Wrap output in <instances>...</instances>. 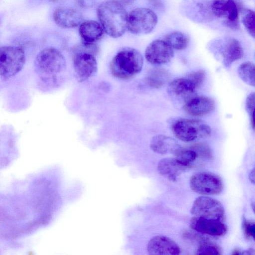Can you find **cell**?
I'll return each mask as SVG.
<instances>
[{
    "instance_id": "obj_1",
    "label": "cell",
    "mask_w": 255,
    "mask_h": 255,
    "mask_svg": "<svg viewBox=\"0 0 255 255\" xmlns=\"http://www.w3.org/2000/svg\"><path fill=\"white\" fill-rule=\"evenodd\" d=\"M97 15L105 33L113 38L122 36L127 30L128 13L115 0H105L100 4Z\"/></svg>"
},
{
    "instance_id": "obj_2",
    "label": "cell",
    "mask_w": 255,
    "mask_h": 255,
    "mask_svg": "<svg viewBox=\"0 0 255 255\" xmlns=\"http://www.w3.org/2000/svg\"><path fill=\"white\" fill-rule=\"evenodd\" d=\"M143 65V57L138 50L130 47H124L112 58L110 69L115 77L128 80L141 71Z\"/></svg>"
},
{
    "instance_id": "obj_3",
    "label": "cell",
    "mask_w": 255,
    "mask_h": 255,
    "mask_svg": "<svg viewBox=\"0 0 255 255\" xmlns=\"http://www.w3.org/2000/svg\"><path fill=\"white\" fill-rule=\"evenodd\" d=\"M34 65L36 72L45 82L54 79L65 69L66 60L59 50L54 47H48L37 54Z\"/></svg>"
},
{
    "instance_id": "obj_4",
    "label": "cell",
    "mask_w": 255,
    "mask_h": 255,
    "mask_svg": "<svg viewBox=\"0 0 255 255\" xmlns=\"http://www.w3.org/2000/svg\"><path fill=\"white\" fill-rule=\"evenodd\" d=\"M157 21V16L152 9L137 7L128 13L127 29L135 35L146 34L153 31Z\"/></svg>"
},
{
    "instance_id": "obj_5",
    "label": "cell",
    "mask_w": 255,
    "mask_h": 255,
    "mask_svg": "<svg viewBox=\"0 0 255 255\" xmlns=\"http://www.w3.org/2000/svg\"><path fill=\"white\" fill-rule=\"evenodd\" d=\"M25 62V55L22 48L13 46L0 47V76H15L23 68Z\"/></svg>"
},
{
    "instance_id": "obj_6",
    "label": "cell",
    "mask_w": 255,
    "mask_h": 255,
    "mask_svg": "<svg viewBox=\"0 0 255 255\" xmlns=\"http://www.w3.org/2000/svg\"><path fill=\"white\" fill-rule=\"evenodd\" d=\"M172 130L177 138L185 142L208 136L211 131L210 127L203 121L190 119L176 121L172 126Z\"/></svg>"
},
{
    "instance_id": "obj_7",
    "label": "cell",
    "mask_w": 255,
    "mask_h": 255,
    "mask_svg": "<svg viewBox=\"0 0 255 255\" xmlns=\"http://www.w3.org/2000/svg\"><path fill=\"white\" fill-rule=\"evenodd\" d=\"M241 4V0H211V9L214 16L224 19L227 26L237 29L240 27Z\"/></svg>"
},
{
    "instance_id": "obj_8",
    "label": "cell",
    "mask_w": 255,
    "mask_h": 255,
    "mask_svg": "<svg viewBox=\"0 0 255 255\" xmlns=\"http://www.w3.org/2000/svg\"><path fill=\"white\" fill-rule=\"evenodd\" d=\"M191 214L194 217L223 222L225 218V210L218 200L207 196H200L194 201Z\"/></svg>"
},
{
    "instance_id": "obj_9",
    "label": "cell",
    "mask_w": 255,
    "mask_h": 255,
    "mask_svg": "<svg viewBox=\"0 0 255 255\" xmlns=\"http://www.w3.org/2000/svg\"><path fill=\"white\" fill-rule=\"evenodd\" d=\"M190 186L195 192L204 195L220 194L223 188L220 176L211 172H200L192 176Z\"/></svg>"
},
{
    "instance_id": "obj_10",
    "label": "cell",
    "mask_w": 255,
    "mask_h": 255,
    "mask_svg": "<svg viewBox=\"0 0 255 255\" xmlns=\"http://www.w3.org/2000/svg\"><path fill=\"white\" fill-rule=\"evenodd\" d=\"M73 67L76 78L80 82L92 76L97 70L95 55L85 51H72Z\"/></svg>"
},
{
    "instance_id": "obj_11",
    "label": "cell",
    "mask_w": 255,
    "mask_h": 255,
    "mask_svg": "<svg viewBox=\"0 0 255 255\" xmlns=\"http://www.w3.org/2000/svg\"><path fill=\"white\" fill-rule=\"evenodd\" d=\"M174 55L173 49L162 39L152 41L144 53L146 60L150 64L159 65L169 62Z\"/></svg>"
},
{
    "instance_id": "obj_12",
    "label": "cell",
    "mask_w": 255,
    "mask_h": 255,
    "mask_svg": "<svg viewBox=\"0 0 255 255\" xmlns=\"http://www.w3.org/2000/svg\"><path fill=\"white\" fill-rule=\"evenodd\" d=\"M214 45L217 46L219 52L223 56V63L229 67L232 64L242 58L244 51L240 42L232 37H224L216 40Z\"/></svg>"
},
{
    "instance_id": "obj_13",
    "label": "cell",
    "mask_w": 255,
    "mask_h": 255,
    "mask_svg": "<svg viewBox=\"0 0 255 255\" xmlns=\"http://www.w3.org/2000/svg\"><path fill=\"white\" fill-rule=\"evenodd\" d=\"M53 18L55 23L63 28L76 27L83 21L84 19L80 10L67 6L56 8L53 12Z\"/></svg>"
},
{
    "instance_id": "obj_14",
    "label": "cell",
    "mask_w": 255,
    "mask_h": 255,
    "mask_svg": "<svg viewBox=\"0 0 255 255\" xmlns=\"http://www.w3.org/2000/svg\"><path fill=\"white\" fill-rule=\"evenodd\" d=\"M147 251L150 255H176L181 252L179 247L173 240L163 236L151 238L147 244Z\"/></svg>"
},
{
    "instance_id": "obj_15",
    "label": "cell",
    "mask_w": 255,
    "mask_h": 255,
    "mask_svg": "<svg viewBox=\"0 0 255 255\" xmlns=\"http://www.w3.org/2000/svg\"><path fill=\"white\" fill-rule=\"evenodd\" d=\"M190 226L199 233L212 236H224L227 231L223 222L196 217L191 219Z\"/></svg>"
},
{
    "instance_id": "obj_16",
    "label": "cell",
    "mask_w": 255,
    "mask_h": 255,
    "mask_svg": "<svg viewBox=\"0 0 255 255\" xmlns=\"http://www.w3.org/2000/svg\"><path fill=\"white\" fill-rule=\"evenodd\" d=\"M214 100L206 96L192 97L185 101L184 108L189 115L201 116L211 113L215 108Z\"/></svg>"
},
{
    "instance_id": "obj_17",
    "label": "cell",
    "mask_w": 255,
    "mask_h": 255,
    "mask_svg": "<svg viewBox=\"0 0 255 255\" xmlns=\"http://www.w3.org/2000/svg\"><path fill=\"white\" fill-rule=\"evenodd\" d=\"M79 26V32L82 41L96 43L104 36V30L100 23L97 21H83Z\"/></svg>"
},
{
    "instance_id": "obj_18",
    "label": "cell",
    "mask_w": 255,
    "mask_h": 255,
    "mask_svg": "<svg viewBox=\"0 0 255 255\" xmlns=\"http://www.w3.org/2000/svg\"><path fill=\"white\" fill-rule=\"evenodd\" d=\"M179 162L175 158H165L160 160L158 163L157 169L159 173L172 181L176 180L187 168Z\"/></svg>"
},
{
    "instance_id": "obj_19",
    "label": "cell",
    "mask_w": 255,
    "mask_h": 255,
    "mask_svg": "<svg viewBox=\"0 0 255 255\" xmlns=\"http://www.w3.org/2000/svg\"><path fill=\"white\" fill-rule=\"evenodd\" d=\"M196 89L187 78H181L172 81L168 88V93L173 97L183 98L186 101L192 97Z\"/></svg>"
},
{
    "instance_id": "obj_20",
    "label": "cell",
    "mask_w": 255,
    "mask_h": 255,
    "mask_svg": "<svg viewBox=\"0 0 255 255\" xmlns=\"http://www.w3.org/2000/svg\"><path fill=\"white\" fill-rule=\"evenodd\" d=\"M151 149L159 154L174 153L180 145L173 138L164 135L153 136L150 142Z\"/></svg>"
},
{
    "instance_id": "obj_21",
    "label": "cell",
    "mask_w": 255,
    "mask_h": 255,
    "mask_svg": "<svg viewBox=\"0 0 255 255\" xmlns=\"http://www.w3.org/2000/svg\"><path fill=\"white\" fill-rule=\"evenodd\" d=\"M162 39L174 50H181L187 48L189 38L184 33L173 31L165 34Z\"/></svg>"
},
{
    "instance_id": "obj_22",
    "label": "cell",
    "mask_w": 255,
    "mask_h": 255,
    "mask_svg": "<svg viewBox=\"0 0 255 255\" xmlns=\"http://www.w3.org/2000/svg\"><path fill=\"white\" fill-rule=\"evenodd\" d=\"M169 74L162 68H153L149 71L146 77L147 84L154 88L162 87L168 81Z\"/></svg>"
},
{
    "instance_id": "obj_23",
    "label": "cell",
    "mask_w": 255,
    "mask_h": 255,
    "mask_svg": "<svg viewBox=\"0 0 255 255\" xmlns=\"http://www.w3.org/2000/svg\"><path fill=\"white\" fill-rule=\"evenodd\" d=\"M238 74L242 80L247 84L255 85V67L254 63L245 62L241 64L238 69Z\"/></svg>"
},
{
    "instance_id": "obj_24",
    "label": "cell",
    "mask_w": 255,
    "mask_h": 255,
    "mask_svg": "<svg viewBox=\"0 0 255 255\" xmlns=\"http://www.w3.org/2000/svg\"><path fill=\"white\" fill-rule=\"evenodd\" d=\"M175 158L180 163L188 167L198 156L196 152L192 148H179L174 153Z\"/></svg>"
},
{
    "instance_id": "obj_25",
    "label": "cell",
    "mask_w": 255,
    "mask_h": 255,
    "mask_svg": "<svg viewBox=\"0 0 255 255\" xmlns=\"http://www.w3.org/2000/svg\"><path fill=\"white\" fill-rule=\"evenodd\" d=\"M242 13V22L248 33L253 38H255V12L250 9H244Z\"/></svg>"
},
{
    "instance_id": "obj_26",
    "label": "cell",
    "mask_w": 255,
    "mask_h": 255,
    "mask_svg": "<svg viewBox=\"0 0 255 255\" xmlns=\"http://www.w3.org/2000/svg\"><path fill=\"white\" fill-rule=\"evenodd\" d=\"M197 255H220L219 249L215 245L210 243H203L198 247Z\"/></svg>"
},
{
    "instance_id": "obj_27",
    "label": "cell",
    "mask_w": 255,
    "mask_h": 255,
    "mask_svg": "<svg viewBox=\"0 0 255 255\" xmlns=\"http://www.w3.org/2000/svg\"><path fill=\"white\" fill-rule=\"evenodd\" d=\"M255 107V93H250L247 98L246 101V108L250 118L251 126L254 129V112Z\"/></svg>"
},
{
    "instance_id": "obj_28",
    "label": "cell",
    "mask_w": 255,
    "mask_h": 255,
    "mask_svg": "<svg viewBox=\"0 0 255 255\" xmlns=\"http://www.w3.org/2000/svg\"><path fill=\"white\" fill-rule=\"evenodd\" d=\"M187 78L191 81L195 88L197 89L203 83L205 78V72L204 70H199L192 72L187 76Z\"/></svg>"
},
{
    "instance_id": "obj_29",
    "label": "cell",
    "mask_w": 255,
    "mask_h": 255,
    "mask_svg": "<svg viewBox=\"0 0 255 255\" xmlns=\"http://www.w3.org/2000/svg\"><path fill=\"white\" fill-rule=\"evenodd\" d=\"M191 148L193 149L197 155L209 157L211 156V152L208 146L204 143H199L194 145Z\"/></svg>"
},
{
    "instance_id": "obj_30",
    "label": "cell",
    "mask_w": 255,
    "mask_h": 255,
    "mask_svg": "<svg viewBox=\"0 0 255 255\" xmlns=\"http://www.w3.org/2000/svg\"><path fill=\"white\" fill-rule=\"evenodd\" d=\"M243 229L247 238L255 239V225L254 222L245 220L243 222Z\"/></svg>"
},
{
    "instance_id": "obj_31",
    "label": "cell",
    "mask_w": 255,
    "mask_h": 255,
    "mask_svg": "<svg viewBox=\"0 0 255 255\" xmlns=\"http://www.w3.org/2000/svg\"><path fill=\"white\" fill-rule=\"evenodd\" d=\"M76 4L83 9H90L96 5L95 0H75Z\"/></svg>"
},
{
    "instance_id": "obj_32",
    "label": "cell",
    "mask_w": 255,
    "mask_h": 255,
    "mask_svg": "<svg viewBox=\"0 0 255 255\" xmlns=\"http://www.w3.org/2000/svg\"><path fill=\"white\" fill-rule=\"evenodd\" d=\"M124 7L128 6L132 4L136 0H115Z\"/></svg>"
},
{
    "instance_id": "obj_33",
    "label": "cell",
    "mask_w": 255,
    "mask_h": 255,
    "mask_svg": "<svg viewBox=\"0 0 255 255\" xmlns=\"http://www.w3.org/2000/svg\"><path fill=\"white\" fill-rule=\"evenodd\" d=\"M249 179L254 184L255 183V170L253 169L252 171H251L249 174Z\"/></svg>"
},
{
    "instance_id": "obj_34",
    "label": "cell",
    "mask_w": 255,
    "mask_h": 255,
    "mask_svg": "<svg viewBox=\"0 0 255 255\" xmlns=\"http://www.w3.org/2000/svg\"><path fill=\"white\" fill-rule=\"evenodd\" d=\"M49 0L50 1L52 2L56 3V2H58L60 1H61L62 0Z\"/></svg>"
}]
</instances>
